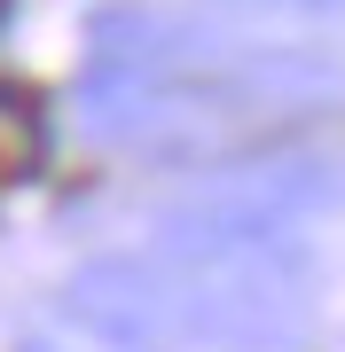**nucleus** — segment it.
I'll return each mask as SVG.
<instances>
[{
	"label": "nucleus",
	"instance_id": "1",
	"mask_svg": "<svg viewBox=\"0 0 345 352\" xmlns=\"http://www.w3.org/2000/svg\"><path fill=\"white\" fill-rule=\"evenodd\" d=\"M345 87L330 55L306 47H251L236 32H212L173 8H103L87 32V78L79 118L94 141H126L149 157H189L196 141L236 126H267Z\"/></svg>",
	"mask_w": 345,
	"mask_h": 352
},
{
	"label": "nucleus",
	"instance_id": "2",
	"mask_svg": "<svg viewBox=\"0 0 345 352\" xmlns=\"http://www.w3.org/2000/svg\"><path fill=\"white\" fill-rule=\"evenodd\" d=\"M149 266L173 305V344L298 352L314 329V274H306V251L282 227L173 212Z\"/></svg>",
	"mask_w": 345,
	"mask_h": 352
},
{
	"label": "nucleus",
	"instance_id": "3",
	"mask_svg": "<svg viewBox=\"0 0 345 352\" xmlns=\"http://www.w3.org/2000/svg\"><path fill=\"white\" fill-rule=\"evenodd\" d=\"M63 305H71V321L87 329L94 344H110V352H180L173 344L165 282H157L149 258H94V266H79Z\"/></svg>",
	"mask_w": 345,
	"mask_h": 352
},
{
	"label": "nucleus",
	"instance_id": "4",
	"mask_svg": "<svg viewBox=\"0 0 345 352\" xmlns=\"http://www.w3.org/2000/svg\"><path fill=\"white\" fill-rule=\"evenodd\" d=\"M39 164V110L24 87H0V180H24Z\"/></svg>",
	"mask_w": 345,
	"mask_h": 352
},
{
	"label": "nucleus",
	"instance_id": "5",
	"mask_svg": "<svg viewBox=\"0 0 345 352\" xmlns=\"http://www.w3.org/2000/svg\"><path fill=\"white\" fill-rule=\"evenodd\" d=\"M24 352H48V344H24Z\"/></svg>",
	"mask_w": 345,
	"mask_h": 352
},
{
	"label": "nucleus",
	"instance_id": "6",
	"mask_svg": "<svg viewBox=\"0 0 345 352\" xmlns=\"http://www.w3.org/2000/svg\"><path fill=\"white\" fill-rule=\"evenodd\" d=\"M0 16H8V0H0Z\"/></svg>",
	"mask_w": 345,
	"mask_h": 352
}]
</instances>
